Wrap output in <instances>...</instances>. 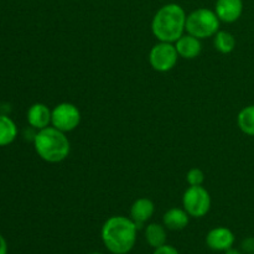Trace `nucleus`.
Masks as SVG:
<instances>
[{"mask_svg":"<svg viewBox=\"0 0 254 254\" xmlns=\"http://www.w3.org/2000/svg\"><path fill=\"white\" fill-rule=\"evenodd\" d=\"M138 227L126 216H112L102 226L101 236L103 245L113 254L129 253L134 248Z\"/></svg>","mask_w":254,"mask_h":254,"instance_id":"obj_1","label":"nucleus"},{"mask_svg":"<svg viewBox=\"0 0 254 254\" xmlns=\"http://www.w3.org/2000/svg\"><path fill=\"white\" fill-rule=\"evenodd\" d=\"M243 250L247 251V252H253L254 253V238H248L243 242L242 245Z\"/></svg>","mask_w":254,"mask_h":254,"instance_id":"obj_20","label":"nucleus"},{"mask_svg":"<svg viewBox=\"0 0 254 254\" xmlns=\"http://www.w3.org/2000/svg\"><path fill=\"white\" fill-rule=\"evenodd\" d=\"M153 254H180V253H179V251L176 250L175 247H173V246L164 245L161 246V247L155 248V251H154Z\"/></svg>","mask_w":254,"mask_h":254,"instance_id":"obj_19","label":"nucleus"},{"mask_svg":"<svg viewBox=\"0 0 254 254\" xmlns=\"http://www.w3.org/2000/svg\"><path fill=\"white\" fill-rule=\"evenodd\" d=\"M126 254H128V253H126Z\"/></svg>","mask_w":254,"mask_h":254,"instance_id":"obj_25","label":"nucleus"},{"mask_svg":"<svg viewBox=\"0 0 254 254\" xmlns=\"http://www.w3.org/2000/svg\"><path fill=\"white\" fill-rule=\"evenodd\" d=\"M0 109H1V103H0Z\"/></svg>","mask_w":254,"mask_h":254,"instance_id":"obj_24","label":"nucleus"},{"mask_svg":"<svg viewBox=\"0 0 254 254\" xmlns=\"http://www.w3.org/2000/svg\"><path fill=\"white\" fill-rule=\"evenodd\" d=\"M237 126L246 135L254 136V104L241 109L237 116Z\"/></svg>","mask_w":254,"mask_h":254,"instance_id":"obj_17","label":"nucleus"},{"mask_svg":"<svg viewBox=\"0 0 254 254\" xmlns=\"http://www.w3.org/2000/svg\"><path fill=\"white\" fill-rule=\"evenodd\" d=\"M89 254H103V253H99V252H93V253H89Z\"/></svg>","mask_w":254,"mask_h":254,"instance_id":"obj_23","label":"nucleus"},{"mask_svg":"<svg viewBox=\"0 0 254 254\" xmlns=\"http://www.w3.org/2000/svg\"><path fill=\"white\" fill-rule=\"evenodd\" d=\"M166 227L160 223H149L145 227V240L150 247L155 248L166 245Z\"/></svg>","mask_w":254,"mask_h":254,"instance_id":"obj_14","label":"nucleus"},{"mask_svg":"<svg viewBox=\"0 0 254 254\" xmlns=\"http://www.w3.org/2000/svg\"><path fill=\"white\" fill-rule=\"evenodd\" d=\"M183 208L190 217H205L211 208V195L203 186H189L183 195Z\"/></svg>","mask_w":254,"mask_h":254,"instance_id":"obj_5","label":"nucleus"},{"mask_svg":"<svg viewBox=\"0 0 254 254\" xmlns=\"http://www.w3.org/2000/svg\"><path fill=\"white\" fill-rule=\"evenodd\" d=\"M236 44H237L236 37L226 30H218L217 34L213 36V46L223 55L231 54L236 49Z\"/></svg>","mask_w":254,"mask_h":254,"instance_id":"obj_16","label":"nucleus"},{"mask_svg":"<svg viewBox=\"0 0 254 254\" xmlns=\"http://www.w3.org/2000/svg\"><path fill=\"white\" fill-rule=\"evenodd\" d=\"M235 235L227 227H215L206 236V245L216 252H226L235 245Z\"/></svg>","mask_w":254,"mask_h":254,"instance_id":"obj_8","label":"nucleus"},{"mask_svg":"<svg viewBox=\"0 0 254 254\" xmlns=\"http://www.w3.org/2000/svg\"><path fill=\"white\" fill-rule=\"evenodd\" d=\"M221 20L215 10L198 7L186 17V32L200 40L213 37L220 30Z\"/></svg>","mask_w":254,"mask_h":254,"instance_id":"obj_4","label":"nucleus"},{"mask_svg":"<svg viewBox=\"0 0 254 254\" xmlns=\"http://www.w3.org/2000/svg\"><path fill=\"white\" fill-rule=\"evenodd\" d=\"M179 54L175 45L171 42L159 41L151 47L149 52V64L151 68L156 72H169L176 66L179 60Z\"/></svg>","mask_w":254,"mask_h":254,"instance_id":"obj_6","label":"nucleus"},{"mask_svg":"<svg viewBox=\"0 0 254 254\" xmlns=\"http://www.w3.org/2000/svg\"><path fill=\"white\" fill-rule=\"evenodd\" d=\"M0 254H7V243L2 235H0Z\"/></svg>","mask_w":254,"mask_h":254,"instance_id":"obj_21","label":"nucleus"},{"mask_svg":"<svg viewBox=\"0 0 254 254\" xmlns=\"http://www.w3.org/2000/svg\"><path fill=\"white\" fill-rule=\"evenodd\" d=\"M51 118L52 109H50L45 103H34L26 114L29 126L36 130H41L51 126Z\"/></svg>","mask_w":254,"mask_h":254,"instance_id":"obj_10","label":"nucleus"},{"mask_svg":"<svg viewBox=\"0 0 254 254\" xmlns=\"http://www.w3.org/2000/svg\"><path fill=\"white\" fill-rule=\"evenodd\" d=\"M174 45H175L179 56L185 60L196 59V57L200 56L201 51H202L201 40L188 34V32H185Z\"/></svg>","mask_w":254,"mask_h":254,"instance_id":"obj_12","label":"nucleus"},{"mask_svg":"<svg viewBox=\"0 0 254 254\" xmlns=\"http://www.w3.org/2000/svg\"><path fill=\"white\" fill-rule=\"evenodd\" d=\"M215 12L222 22H236L242 16L243 0H217L215 4Z\"/></svg>","mask_w":254,"mask_h":254,"instance_id":"obj_9","label":"nucleus"},{"mask_svg":"<svg viewBox=\"0 0 254 254\" xmlns=\"http://www.w3.org/2000/svg\"><path fill=\"white\" fill-rule=\"evenodd\" d=\"M155 212V205L148 197H140L133 202L130 207V218L136 227L141 228Z\"/></svg>","mask_w":254,"mask_h":254,"instance_id":"obj_11","label":"nucleus"},{"mask_svg":"<svg viewBox=\"0 0 254 254\" xmlns=\"http://www.w3.org/2000/svg\"><path fill=\"white\" fill-rule=\"evenodd\" d=\"M17 127L6 114H0V146H7L16 139Z\"/></svg>","mask_w":254,"mask_h":254,"instance_id":"obj_15","label":"nucleus"},{"mask_svg":"<svg viewBox=\"0 0 254 254\" xmlns=\"http://www.w3.org/2000/svg\"><path fill=\"white\" fill-rule=\"evenodd\" d=\"M190 222V216L184 208L173 207L166 211L163 216V225L166 230L181 231L188 227Z\"/></svg>","mask_w":254,"mask_h":254,"instance_id":"obj_13","label":"nucleus"},{"mask_svg":"<svg viewBox=\"0 0 254 254\" xmlns=\"http://www.w3.org/2000/svg\"><path fill=\"white\" fill-rule=\"evenodd\" d=\"M189 186H202L205 183V173L198 168H192L186 174Z\"/></svg>","mask_w":254,"mask_h":254,"instance_id":"obj_18","label":"nucleus"},{"mask_svg":"<svg viewBox=\"0 0 254 254\" xmlns=\"http://www.w3.org/2000/svg\"><path fill=\"white\" fill-rule=\"evenodd\" d=\"M188 14L176 2L163 5L151 20V32L158 41L175 44L186 32Z\"/></svg>","mask_w":254,"mask_h":254,"instance_id":"obj_2","label":"nucleus"},{"mask_svg":"<svg viewBox=\"0 0 254 254\" xmlns=\"http://www.w3.org/2000/svg\"><path fill=\"white\" fill-rule=\"evenodd\" d=\"M81 118L78 107L69 102H62L52 109L51 126L64 133H69L78 128Z\"/></svg>","mask_w":254,"mask_h":254,"instance_id":"obj_7","label":"nucleus"},{"mask_svg":"<svg viewBox=\"0 0 254 254\" xmlns=\"http://www.w3.org/2000/svg\"><path fill=\"white\" fill-rule=\"evenodd\" d=\"M32 141L39 158L50 164L66 160L71 151V143L66 136V133L52 126L37 130Z\"/></svg>","mask_w":254,"mask_h":254,"instance_id":"obj_3","label":"nucleus"},{"mask_svg":"<svg viewBox=\"0 0 254 254\" xmlns=\"http://www.w3.org/2000/svg\"><path fill=\"white\" fill-rule=\"evenodd\" d=\"M226 254H243L242 252H241V251H238V250H236V248H230V250L228 251H226Z\"/></svg>","mask_w":254,"mask_h":254,"instance_id":"obj_22","label":"nucleus"}]
</instances>
